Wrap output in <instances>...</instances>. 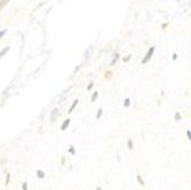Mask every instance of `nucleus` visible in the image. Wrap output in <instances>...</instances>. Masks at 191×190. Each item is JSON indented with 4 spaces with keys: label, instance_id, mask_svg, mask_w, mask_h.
I'll use <instances>...</instances> for the list:
<instances>
[{
    "label": "nucleus",
    "instance_id": "nucleus-1",
    "mask_svg": "<svg viewBox=\"0 0 191 190\" xmlns=\"http://www.w3.org/2000/svg\"><path fill=\"white\" fill-rule=\"evenodd\" d=\"M153 53H155V47L152 46V47H150L149 48V51L147 52V54H145V56L143 57V60H142V64H147L151 59H152V56H153Z\"/></svg>",
    "mask_w": 191,
    "mask_h": 190
},
{
    "label": "nucleus",
    "instance_id": "nucleus-2",
    "mask_svg": "<svg viewBox=\"0 0 191 190\" xmlns=\"http://www.w3.org/2000/svg\"><path fill=\"white\" fill-rule=\"evenodd\" d=\"M57 116H59V109L55 108V109L52 111V113H50V121H52V123H55Z\"/></svg>",
    "mask_w": 191,
    "mask_h": 190
},
{
    "label": "nucleus",
    "instance_id": "nucleus-3",
    "mask_svg": "<svg viewBox=\"0 0 191 190\" xmlns=\"http://www.w3.org/2000/svg\"><path fill=\"white\" fill-rule=\"evenodd\" d=\"M70 119L68 118V119H65L63 123H62V125H61V131H65L68 127H69V125H70Z\"/></svg>",
    "mask_w": 191,
    "mask_h": 190
},
{
    "label": "nucleus",
    "instance_id": "nucleus-4",
    "mask_svg": "<svg viewBox=\"0 0 191 190\" xmlns=\"http://www.w3.org/2000/svg\"><path fill=\"white\" fill-rule=\"evenodd\" d=\"M136 180H137L139 185H141V187H145V182H144L143 178L141 177V174H137V175H136Z\"/></svg>",
    "mask_w": 191,
    "mask_h": 190
},
{
    "label": "nucleus",
    "instance_id": "nucleus-5",
    "mask_svg": "<svg viewBox=\"0 0 191 190\" xmlns=\"http://www.w3.org/2000/svg\"><path fill=\"white\" fill-rule=\"evenodd\" d=\"M8 52H9V46H6L3 49H1V51H0V60H1Z\"/></svg>",
    "mask_w": 191,
    "mask_h": 190
},
{
    "label": "nucleus",
    "instance_id": "nucleus-6",
    "mask_svg": "<svg viewBox=\"0 0 191 190\" xmlns=\"http://www.w3.org/2000/svg\"><path fill=\"white\" fill-rule=\"evenodd\" d=\"M78 102H79V100H78V98H77V100H75V101H73V103H72V104H71V106H70V109H69V111H68V112H69V113H71V112H73V110H75V108H76V106H77V104H78Z\"/></svg>",
    "mask_w": 191,
    "mask_h": 190
},
{
    "label": "nucleus",
    "instance_id": "nucleus-7",
    "mask_svg": "<svg viewBox=\"0 0 191 190\" xmlns=\"http://www.w3.org/2000/svg\"><path fill=\"white\" fill-rule=\"evenodd\" d=\"M130 104H132L130 98H129V97H126V98L124 100V106H125V108H129V106H130Z\"/></svg>",
    "mask_w": 191,
    "mask_h": 190
},
{
    "label": "nucleus",
    "instance_id": "nucleus-8",
    "mask_svg": "<svg viewBox=\"0 0 191 190\" xmlns=\"http://www.w3.org/2000/svg\"><path fill=\"white\" fill-rule=\"evenodd\" d=\"M37 177L39 178V179H45V172L44 171H41V170H37Z\"/></svg>",
    "mask_w": 191,
    "mask_h": 190
},
{
    "label": "nucleus",
    "instance_id": "nucleus-9",
    "mask_svg": "<svg viewBox=\"0 0 191 190\" xmlns=\"http://www.w3.org/2000/svg\"><path fill=\"white\" fill-rule=\"evenodd\" d=\"M181 119H182L181 113H180L179 111H176V112H175V115H174V120H175V121H180Z\"/></svg>",
    "mask_w": 191,
    "mask_h": 190
},
{
    "label": "nucleus",
    "instance_id": "nucleus-10",
    "mask_svg": "<svg viewBox=\"0 0 191 190\" xmlns=\"http://www.w3.org/2000/svg\"><path fill=\"white\" fill-rule=\"evenodd\" d=\"M8 2H9V0H0V10H2L3 7H6Z\"/></svg>",
    "mask_w": 191,
    "mask_h": 190
},
{
    "label": "nucleus",
    "instance_id": "nucleus-11",
    "mask_svg": "<svg viewBox=\"0 0 191 190\" xmlns=\"http://www.w3.org/2000/svg\"><path fill=\"white\" fill-rule=\"evenodd\" d=\"M97 97H98V92H94L93 94H92V97H91V101L92 102H95L96 100H97Z\"/></svg>",
    "mask_w": 191,
    "mask_h": 190
},
{
    "label": "nucleus",
    "instance_id": "nucleus-12",
    "mask_svg": "<svg viewBox=\"0 0 191 190\" xmlns=\"http://www.w3.org/2000/svg\"><path fill=\"white\" fill-rule=\"evenodd\" d=\"M118 60H119V54H116V55H114V59L111 61L110 65H114V64L117 63V61H118Z\"/></svg>",
    "mask_w": 191,
    "mask_h": 190
},
{
    "label": "nucleus",
    "instance_id": "nucleus-13",
    "mask_svg": "<svg viewBox=\"0 0 191 190\" xmlns=\"http://www.w3.org/2000/svg\"><path fill=\"white\" fill-rule=\"evenodd\" d=\"M10 173H7V175H6V180H5V186H8L9 185V182H10Z\"/></svg>",
    "mask_w": 191,
    "mask_h": 190
},
{
    "label": "nucleus",
    "instance_id": "nucleus-14",
    "mask_svg": "<svg viewBox=\"0 0 191 190\" xmlns=\"http://www.w3.org/2000/svg\"><path fill=\"white\" fill-rule=\"evenodd\" d=\"M102 113H103V109H102V108H98L97 115H96V119H100V118L102 117Z\"/></svg>",
    "mask_w": 191,
    "mask_h": 190
},
{
    "label": "nucleus",
    "instance_id": "nucleus-15",
    "mask_svg": "<svg viewBox=\"0 0 191 190\" xmlns=\"http://www.w3.org/2000/svg\"><path fill=\"white\" fill-rule=\"evenodd\" d=\"M127 147H128V149H129V150H132V149L134 148V144H133V141H132L130 139H128V141H127Z\"/></svg>",
    "mask_w": 191,
    "mask_h": 190
},
{
    "label": "nucleus",
    "instance_id": "nucleus-16",
    "mask_svg": "<svg viewBox=\"0 0 191 190\" xmlns=\"http://www.w3.org/2000/svg\"><path fill=\"white\" fill-rule=\"evenodd\" d=\"M69 152H70L71 155H76V149H75L73 146H70V148H69Z\"/></svg>",
    "mask_w": 191,
    "mask_h": 190
},
{
    "label": "nucleus",
    "instance_id": "nucleus-17",
    "mask_svg": "<svg viewBox=\"0 0 191 190\" xmlns=\"http://www.w3.org/2000/svg\"><path fill=\"white\" fill-rule=\"evenodd\" d=\"M29 189V183L28 182H23L22 183V190H28Z\"/></svg>",
    "mask_w": 191,
    "mask_h": 190
},
{
    "label": "nucleus",
    "instance_id": "nucleus-18",
    "mask_svg": "<svg viewBox=\"0 0 191 190\" xmlns=\"http://www.w3.org/2000/svg\"><path fill=\"white\" fill-rule=\"evenodd\" d=\"M93 86H94V82H91L89 85H88V87H87V91H91L93 88Z\"/></svg>",
    "mask_w": 191,
    "mask_h": 190
},
{
    "label": "nucleus",
    "instance_id": "nucleus-19",
    "mask_svg": "<svg viewBox=\"0 0 191 190\" xmlns=\"http://www.w3.org/2000/svg\"><path fill=\"white\" fill-rule=\"evenodd\" d=\"M6 32H7V30H1V31H0V39L6 34Z\"/></svg>",
    "mask_w": 191,
    "mask_h": 190
},
{
    "label": "nucleus",
    "instance_id": "nucleus-20",
    "mask_svg": "<svg viewBox=\"0 0 191 190\" xmlns=\"http://www.w3.org/2000/svg\"><path fill=\"white\" fill-rule=\"evenodd\" d=\"M130 57H132V55H127V57H125L122 61H124V62H128V61L130 60Z\"/></svg>",
    "mask_w": 191,
    "mask_h": 190
},
{
    "label": "nucleus",
    "instance_id": "nucleus-21",
    "mask_svg": "<svg viewBox=\"0 0 191 190\" xmlns=\"http://www.w3.org/2000/svg\"><path fill=\"white\" fill-rule=\"evenodd\" d=\"M187 136H188V140H191V132H190V129H188V131H187Z\"/></svg>",
    "mask_w": 191,
    "mask_h": 190
},
{
    "label": "nucleus",
    "instance_id": "nucleus-22",
    "mask_svg": "<svg viewBox=\"0 0 191 190\" xmlns=\"http://www.w3.org/2000/svg\"><path fill=\"white\" fill-rule=\"evenodd\" d=\"M61 164H62V165H64V164H65V157H64V156L62 157V162H61Z\"/></svg>",
    "mask_w": 191,
    "mask_h": 190
},
{
    "label": "nucleus",
    "instance_id": "nucleus-23",
    "mask_svg": "<svg viewBox=\"0 0 191 190\" xmlns=\"http://www.w3.org/2000/svg\"><path fill=\"white\" fill-rule=\"evenodd\" d=\"M176 59H178V54H176V53H174V54H173V60L175 61Z\"/></svg>",
    "mask_w": 191,
    "mask_h": 190
},
{
    "label": "nucleus",
    "instance_id": "nucleus-24",
    "mask_svg": "<svg viewBox=\"0 0 191 190\" xmlns=\"http://www.w3.org/2000/svg\"><path fill=\"white\" fill-rule=\"evenodd\" d=\"M96 190H103V189H102L101 187H96Z\"/></svg>",
    "mask_w": 191,
    "mask_h": 190
}]
</instances>
